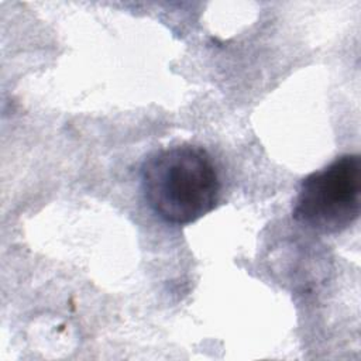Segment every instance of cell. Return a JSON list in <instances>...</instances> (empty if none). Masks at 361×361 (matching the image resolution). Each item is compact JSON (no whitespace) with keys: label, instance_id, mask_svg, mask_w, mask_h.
<instances>
[{"label":"cell","instance_id":"6da1fadb","mask_svg":"<svg viewBox=\"0 0 361 361\" xmlns=\"http://www.w3.org/2000/svg\"><path fill=\"white\" fill-rule=\"evenodd\" d=\"M141 189L162 220L189 224L214 209L220 179L204 148L183 144L157 151L142 162Z\"/></svg>","mask_w":361,"mask_h":361},{"label":"cell","instance_id":"7a4b0ae2","mask_svg":"<svg viewBox=\"0 0 361 361\" xmlns=\"http://www.w3.org/2000/svg\"><path fill=\"white\" fill-rule=\"evenodd\" d=\"M360 155L345 154L305 176L293 200V220L320 234L348 228L360 216Z\"/></svg>","mask_w":361,"mask_h":361}]
</instances>
